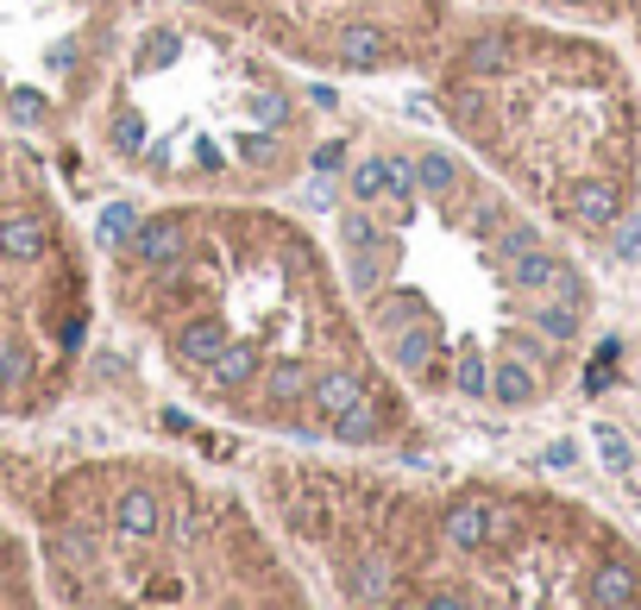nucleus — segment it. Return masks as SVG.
I'll return each mask as SVG.
<instances>
[{"label":"nucleus","mask_w":641,"mask_h":610,"mask_svg":"<svg viewBox=\"0 0 641 610\" xmlns=\"http://www.w3.org/2000/svg\"><path fill=\"white\" fill-rule=\"evenodd\" d=\"M102 303L202 422L328 454H422L428 415L371 347L328 233L277 196H152L95 258Z\"/></svg>","instance_id":"nucleus-1"},{"label":"nucleus","mask_w":641,"mask_h":610,"mask_svg":"<svg viewBox=\"0 0 641 610\" xmlns=\"http://www.w3.org/2000/svg\"><path fill=\"white\" fill-rule=\"evenodd\" d=\"M314 183L353 308L415 403L535 409L554 390L591 283L478 157L340 114Z\"/></svg>","instance_id":"nucleus-2"},{"label":"nucleus","mask_w":641,"mask_h":610,"mask_svg":"<svg viewBox=\"0 0 641 610\" xmlns=\"http://www.w3.org/2000/svg\"><path fill=\"white\" fill-rule=\"evenodd\" d=\"M246 484L314 598L365 610L641 605V560L535 484L246 441Z\"/></svg>","instance_id":"nucleus-3"},{"label":"nucleus","mask_w":641,"mask_h":610,"mask_svg":"<svg viewBox=\"0 0 641 610\" xmlns=\"http://www.w3.org/2000/svg\"><path fill=\"white\" fill-rule=\"evenodd\" d=\"M0 509L26 529L45 605L302 610L314 585L252 484L164 447L45 454L0 429Z\"/></svg>","instance_id":"nucleus-4"},{"label":"nucleus","mask_w":641,"mask_h":610,"mask_svg":"<svg viewBox=\"0 0 641 610\" xmlns=\"http://www.w3.org/2000/svg\"><path fill=\"white\" fill-rule=\"evenodd\" d=\"M340 127L289 63L189 7H139L114 45L82 145L152 196H283Z\"/></svg>","instance_id":"nucleus-5"},{"label":"nucleus","mask_w":641,"mask_h":610,"mask_svg":"<svg viewBox=\"0 0 641 610\" xmlns=\"http://www.w3.org/2000/svg\"><path fill=\"white\" fill-rule=\"evenodd\" d=\"M428 82L453 145L510 196L572 233L622 227L636 132L604 45L529 13H472L453 20Z\"/></svg>","instance_id":"nucleus-6"},{"label":"nucleus","mask_w":641,"mask_h":610,"mask_svg":"<svg viewBox=\"0 0 641 610\" xmlns=\"http://www.w3.org/2000/svg\"><path fill=\"white\" fill-rule=\"evenodd\" d=\"M102 321L95 246L32 139L0 127V422H51Z\"/></svg>","instance_id":"nucleus-7"},{"label":"nucleus","mask_w":641,"mask_h":610,"mask_svg":"<svg viewBox=\"0 0 641 610\" xmlns=\"http://www.w3.org/2000/svg\"><path fill=\"white\" fill-rule=\"evenodd\" d=\"M258 51L321 82L428 77L453 38L460 0H177Z\"/></svg>","instance_id":"nucleus-8"},{"label":"nucleus","mask_w":641,"mask_h":610,"mask_svg":"<svg viewBox=\"0 0 641 610\" xmlns=\"http://www.w3.org/2000/svg\"><path fill=\"white\" fill-rule=\"evenodd\" d=\"M145 0H0V127L70 145Z\"/></svg>","instance_id":"nucleus-9"},{"label":"nucleus","mask_w":641,"mask_h":610,"mask_svg":"<svg viewBox=\"0 0 641 610\" xmlns=\"http://www.w3.org/2000/svg\"><path fill=\"white\" fill-rule=\"evenodd\" d=\"M45 585H38V560H32L26 529L0 509V610H38Z\"/></svg>","instance_id":"nucleus-10"},{"label":"nucleus","mask_w":641,"mask_h":610,"mask_svg":"<svg viewBox=\"0 0 641 610\" xmlns=\"http://www.w3.org/2000/svg\"><path fill=\"white\" fill-rule=\"evenodd\" d=\"M604 459H610V472H616V479L629 472V447H622V434H616V429H604Z\"/></svg>","instance_id":"nucleus-11"},{"label":"nucleus","mask_w":641,"mask_h":610,"mask_svg":"<svg viewBox=\"0 0 641 610\" xmlns=\"http://www.w3.org/2000/svg\"><path fill=\"white\" fill-rule=\"evenodd\" d=\"M535 7H554V0H535Z\"/></svg>","instance_id":"nucleus-12"}]
</instances>
